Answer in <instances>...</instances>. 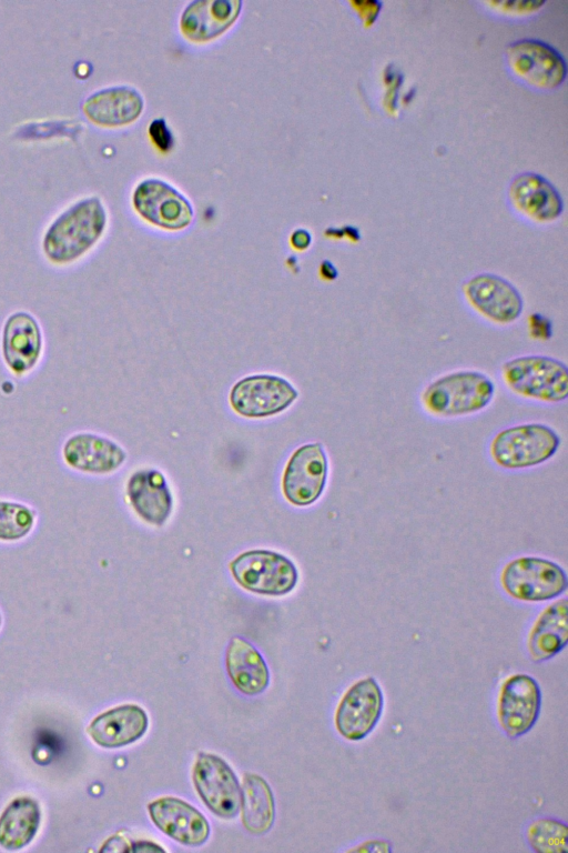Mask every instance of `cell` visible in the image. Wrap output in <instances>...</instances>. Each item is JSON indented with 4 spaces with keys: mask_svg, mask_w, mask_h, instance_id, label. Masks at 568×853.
Masks as SVG:
<instances>
[{
    "mask_svg": "<svg viewBox=\"0 0 568 853\" xmlns=\"http://www.w3.org/2000/svg\"><path fill=\"white\" fill-rule=\"evenodd\" d=\"M130 851L133 852H164V847L150 841H138L131 844Z\"/></svg>",
    "mask_w": 568,
    "mask_h": 853,
    "instance_id": "35",
    "label": "cell"
},
{
    "mask_svg": "<svg viewBox=\"0 0 568 853\" xmlns=\"http://www.w3.org/2000/svg\"><path fill=\"white\" fill-rule=\"evenodd\" d=\"M567 599L548 605L536 619L527 640L534 662H542L559 653L568 641Z\"/></svg>",
    "mask_w": 568,
    "mask_h": 853,
    "instance_id": "24",
    "label": "cell"
},
{
    "mask_svg": "<svg viewBox=\"0 0 568 853\" xmlns=\"http://www.w3.org/2000/svg\"><path fill=\"white\" fill-rule=\"evenodd\" d=\"M62 463L84 475H108L125 461V450L114 440L92 431H77L62 442Z\"/></svg>",
    "mask_w": 568,
    "mask_h": 853,
    "instance_id": "11",
    "label": "cell"
},
{
    "mask_svg": "<svg viewBox=\"0 0 568 853\" xmlns=\"http://www.w3.org/2000/svg\"><path fill=\"white\" fill-rule=\"evenodd\" d=\"M230 571L243 589L261 595H285L298 581L295 564L272 550L242 552L230 562Z\"/></svg>",
    "mask_w": 568,
    "mask_h": 853,
    "instance_id": "5",
    "label": "cell"
},
{
    "mask_svg": "<svg viewBox=\"0 0 568 853\" xmlns=\"http://www.w3.org/2000/svg\"><path fill=\"white\" fill-rule=\"evenodd\" d=\"M149 133L160 150L168 151L173 145V136L163 118H156L150 123Z\"/></svg>",
    "mask_w": 568,
    "mask_h": 853,
    "instance_id": "29",
    "label": "cell"
},
{
    "mask_svg": "<svg viewBox=\"0 0 568 853\" xmlns=\"http://www.w3.org/2000/svg\"><path fill=\"white\" fill-rule=\"evenodd\" d=\"M508 194L515 210L537 223L552 222L564 210L559 192L537 173L518 174L511 181Z\"/></svg>",
    "mask_w": 568,
    "mask_h": 853,
    "instance_id": "18",
    "label": "cell"
},
{
    "mask_svg": "<svg viewBox=\"0 0 568 853\" xmlns=\"http://www.w3.org/2000/svg\"><path fill=\"white\" fill-rule=\"evenodd\" d=\"M529 334L535 340H548L551 337V322L540 313L528 318Z\"/></svg>",
    "mask_w": 568,
    "mask_h": 853,
    "instance_id": "30",
    "label": "cell"
},
{
    "mask_svg": "<svg viewBox=\"0 0 568 853\" xmlns=\"http://www.w3.org/2000/svg\"><path fill=\"white\" fill-rule=\"evenodd\" d=\"M192 780L203 803L221 819H232L241 805V786L230 765L219 755L200 752Z\"/></svg>",
    "mask_w": 568,
    "mask_h": 853,
    "instance_id": "9",
    "label": "cell"
},
{
    "mask_svg": "<svg viewBox=\"0 0 568 853\" xmlns=\"http://www.w3.org/2000/svg\"><path fill=\"white\" fill-rule=\"evenodd\" d=\"M243 826L252 834H264L273 825L275 803L272 789L265 779L255 773L243 777L241 805Z\"/></svg>",
    "mask_w": 568,
    "mask_h": 853,
    "instance_id": "25",
    "label": "cell"
},
{
    "mask_svg": "<svg viewBox=\"0 0 568 853\" xmlns=\"http://www.w3.org/2000/svg\"><path fill=\"white\" fill-rule=\"evenodd\" d=\"M100 851H129V844L122 836L115 835L110 837Z\"/></svg>",
    "mask_w": 568,
    "mask_h": 853,
    "instance_id": "34",
    "label": "cell"
},
{
    "mask_svg": "<svg viewBox=\"0 0 568 853\" xmlns=\"http://www.w3.org/2000/svg\"><path fill=\"white\" fill-rule=\"evenodd\" d=\"M491 379L476 370H459L432 381L422 392L423 408L438 418H455L476 413L493 400Z\"/></svg>",
    "mask_w": 568,
    "mask_h": 853,
    "instance_id": "2",
    "label": "cell"
},
{
    "mask_svg": "<svg viewBox=\"0 0 568 853\" xmlns=\"http://www.w3.org/2000/svg\"><path fill=\"white\" fill-rule=\"evenodd\" d=\"M351 851L355 852H390L392 846L390 843L385 840H371L364 843H361L358 846L352 849Z\"/></svg>",
    "mask_w": 568,
    "mask_h": 853,
    "instance_id": "32",
    "label": "cell"
},
{
    "mask_svg": "<svg viewBox=\"0 0 568 853\" xmlns=\"http://www.w3.org/2000/svg\"><path fill=\"white\" fill-rule=\"evenodd\" d=\"M541 706V691L537 681L524 673L507 678L499 691L498 721L503 731L511 739L526 734L538 720Z\"/></svg>",
    "mask_w": 568,
    "mask_h": 853,
    "instance_id": "16",
    "label": "cell"
},
{
    "mask_svg": "<svg viewBox=\"0 0 568 853\" xmlns=\"http://www.w3.org/2000/svg\"><path fill=\"white\" fill-rule=\"evenodd\" d=\"M320 272L325 280H334L338 274L336 268L327 260L322 262Z\"/></svg>",
    "mask_w": 568,
    "mask_h": 853,
    "instance_id": "36",
    "label": "cell"
},
{
    "mask_svg": "<svg viewBox=\"0 0 568 853\" xmlns=\"http://www.w3.org/2000/svg\"><path fill=\"white\" fill-rule=\"evenodd\" d=\"M1 625H2V615H1V612H0V629H1Z\"/></svg>",
    "mask_w": 568,
    "mask_h": 853,
    "instance_id": "37",
    "label": "cell"
},
{
    "mask_svg": "<svg viewBox=\"0 0 568 853\" xmlns=\"http://www.w3.org/2000/svg\"><path fill=\"white\" fill-rule=\"evenodd\" d=\"M143 106V97L135 88L111 86L88 94L81 109L94 124L118 127L134 121L142 112Z\"/></svg>",
    "mask_w": 568,
    "mask_h": 853,
    "instance_id": "19",
    "label": "cell"
},
{
    "mask_svg": "<svg viewBox=\"0 0 568 853\" xmlns=\"http://www.w3.org/2000/svg\"><path fill=\"white\" fill-rule=\"evenodd\" d=\"M530 849L537 853H566L568 851L567 825L554 817L532 821L526 831Z\"/></svg>",
    "mask_w": 568,
    "mask_h": 853,
    "instance_id": "28",
    "label": "cell"
},
{
    "mask_svg": "<svg viewBox=\"0 0 568 853\" xmlns=\"http://www.w3.org/2000/svg\"><path fill=\"white\" fill-rule=\"evenodd\" d=\"M560 438L542 423H525L498 432L491 440L489 453L494 462L505 469H525L552 458Z\"/></svg>",
    "mask_w": 568,
    "mask_h": 853,
    "instance_id": "4",
    "label": "cell"
},
{
    "mask_svg": "<svg viewBox=\"0 0 568 853\" xmlns=\"http://www.w3.org/2000/svg\"><path fill=\"white\" fill-rule=\"evenodd\" d=\"M44 333L38 318L27 310L8 314L0 332V354L6 369L16 378L29 375L44 353Z\"/></svg>",
    "mask_w": 568,
    "mask_h": 853,
    "instance_id": "7",
    "label": "cell"
},
{
    "mask_svg": "<svg viewBox=\"0 0 568 853\" xmlns=\"http://www.w3.org/2000/svg\"><path fill=\"white\" fill-rule=\"evenodd\" d=\"M297 397L298 391L287 379L257 373L240 379L232 387L229 401L239 415L261 419L285 411Z\"/></svg>",
    "mask_w": 568,
    "mask_h": 853,
    "instance_id": "8",
    "label": "cell"
},
{
    "mask_svg": "<svg viewBox=\"0 0 568 853\" xmlns=\"http://www.w3.org/2000/svg\"><path fill=\"white\" fill-rule=\"evenodd\" d=\"M506 59L509 69L517 78L537 89H556L566 79L565 59L544 41L517 40L507 47Z\"/></svg>",
    "mask_w": 568,
    "mask_h": 853,
    "instance_id": "10",
    "label": "cell"
},
{
    "mask_svg": "<svg viewBox=\"0 0 568 853\" xmlns=\"http://www.w3.org/2000/svg\"><path fill=\"white\" fill-rule=\"evenodd\" d=\"M40 817L34 799L20 796L11 801L0 815V846L19 850L28 845L38 832Z\"/></svg>",
    "mask_w": 568,
    "mask_h": 853,
    "instance_id": "26",
    "label": "cell"
},
{
    "mask_svg": "<svg viewBox=\"0 0 568 853\" xmlns=\"http://www.w3.org/2000/svg\"><path fill=\"white\" fill-rule=\"evenodd\" d=\"M327 456L318 442L297 448L290 456L282 476V492L296 506L314 503L323 493L327 479Z\"/></svg>",
    "mask_w": 568,
    "mask_h": 853,
    "instance_id": "12",
    "label": "cell"
},
{
    "mask_svg": "<svg viewBox=\"0 0 568 853\" xmlns=\"http://www.w3.org/2000/svg\"><path fill=\"white\" fill-rule=\"evenodd\" d=\"M132 202L144 220L168 230L186 228L194 214L191 202L173 185L158 178L142 180L133 191Z\"/></svg>",
    "mask_w": 568,
    "mask_h": 853,
    "instance_id": "14",
    "label": "cell"
},
{
    "mask_svg": "<svg viewBox=\"0 0 568 853\" xmlns=\"http://www.w3.org/2000/svg\"><path fill=\"white\" fill-rule=\"evenodd\" d=\"M152 823L174 841L199 846L210 835V824L205 816L193 805L174 796L159 797L148 805Z\"/></svg>",
    "mask_w": 568,
    "mask_h": 853,
    "instance_id": "17",
    "label": "cell"
},
{
    "mask_svg": "<svg viewBox=\"0 0 568 853\" xmlns=\"http://www.w3.org/2000/svg\"><path fill=\"white\" fill-rule=\"evenodd\" d=\"M106 225L108 212L98 195L78 199L60 211L44 229L42 254L54 267L72 265L97 245Z\"/></svg>",
    "mask_w": 568,
    "mask_h": 853,
    "instance_id": "1",
    "label": "cell"
},
{
    "mask_svg": "<svg viewBox=\"0 0 568 853\" xmlns=\"http://www.w3.org/2000/svg\"><path fill=\"white\" fill-rule=\"evenodd\" d=\"M312 242L311 233L305 229H296L291 234V244L297 250H305Z\"/></svg>",
    "mask_w": 568,
    "mask_h": 853,
    "instance_id": "33",
    "label": "cell"
},
{
    "mask_svg": "<svg viewBox=\"0 0 568 853\" xmlns=\"http://www.w3.org/2000/svg\"><path fill=\"white\" fill-rule=\"evenodd\" d=\"M505 385L515 394L541 402H561L568 397V369L552 357L528 354L501 365Z\"/></svg>",
    "mask_w": 568,
    "mask_h": 853,
    "instance_id": "3",
    "label": "cell"
},
{
    "mask_svg": "<svg viewBox=\"0 0 568 853\" xmlns=\"http://www.w3.org/2000/svg\"><path fill=\"white\" fill-rule=\"evenodd\" d=\"M149 726L146 712L136 704H123L95 716L87 732L99 746L115 749L141 739Z\"/></svg>",
    "mask_w": 568,
    "mask_h": 853,
    "instance_id": "21",
    "label": "cell"
},
{
    "mask_svg": "<svg viewBox=\"0 0 568 853\" xmlns=\"http://www.w3.org/2000/svg\"><path fill=\"white\" fill-rule=\"evenodd\" d=\"M468 305L496 324H510L523 313L524 299L517 288L494 273H479L463 284Z\"/></svg>",
    "mask_w": 568,
    "mask_h": 853,
    "instance_id": "13",
    "label": "cell"
},
{
    "mask_svg": "<svg viewBox=\"0 0 568 853\" xmlns=\"http://www.w3.org/2000/svg\"><path fill=\"white\" fill-rule=\"evenodd\" d=\"M38 524L37 510L27 502L0 498V544H17L28 539Z\"/></svg>",
    "mask_w": 568,
    "mask_h": 853,
    "instance_id": "27",
    "label": "cell"
},
{
    "mask_svg": "<svg viewBox=\"0 0 568 853\" xmlns=\"http://www.w3.org/2000/svg\"><path fill=\"white\" fill-rule=\"evenodd\" d=\"M241 7V0H194L181 14V30L193 41L213 39L236 20Z\"/></svg>",
    "mask_w": 568,
    "mask_h": 853,
    "instance_id": "22",
    "label": "cell"
},
{
    "mask_svg": "<svg viewBox=\"0 0 568 853\" xmlns=\"http://www.w3.org/2000/svg\"><path fill=\"white\" fill-rule=\"evenodd\" d=\"M500 583L508 595L527 602L555 599L568 586L567 574L559 564L537 556L508 562L500 573Z\"/></svg>",
    "mask_w": 568,
    "mask_h": 853,
    "instance_id": "6",
    "label": "cell"
},
{
    "mask_svg": "<svg viewBox=\"0 0 568 853\" xmlns=\"http://www.w3.org/2000/svg\"><path fill=\"white\" fill-rule=\"evenodd\" d=\"M126 496L134 512L152 525H163L172 512V493L159 470L141 469L132 473L126 482Z\"/></svg>",
    "mask_w": 568,
    "mask_h": 853,
    "instance_id": "20",
    "label": "cell"
},
{
    "mask_svg": "<svg viewBox=\"0 0 568 853\" xmlns=\"http://www.w3.org/2000/svg\"><path fill=\"white\" fill-rule=\"evenodd\" d=\"M383 692L372 676L355 682L342 696L335 712L337 732L346 740L366 737L383 711Z\"/></svg>",
    "mask_w": 568,
    "mask_h": 853,
    "instance_id": "15",
    "label": "cell"
},
{
    "mask_svg": "<svg viewBox=\"0 0 568 853\" xmlns=\"http://www.w3.org/2000/svg\"><path fill=\"white\" fill-rule=\"evenodd\" d=\"M225 668L233 685L245 695L262 693L270 682L267 665L256 648L234 636L227 644Z\"/></svg>",
    "mask_w": 568,
    "mask_h": 853,
    "instance_id": "23",
    "label": "cell"
},
{
    "mask_svg": "<svg viewBox=\"0 0 568 853\" xmlns=\"http://www.w3.org/2000/svg\"><path fill=\"white\" fill-rule=\"evenodd\" d=\"M490 4L496 6L499 8V10L506 11V12H530L534 10H537L539 7L544 4V2H532V1H509V2H491Z\"/></svg>",
    "mask_w": 568,
    "mask_h": 853,
    "instance_id": "31",
    "label": "cell"
}]
</instances>
